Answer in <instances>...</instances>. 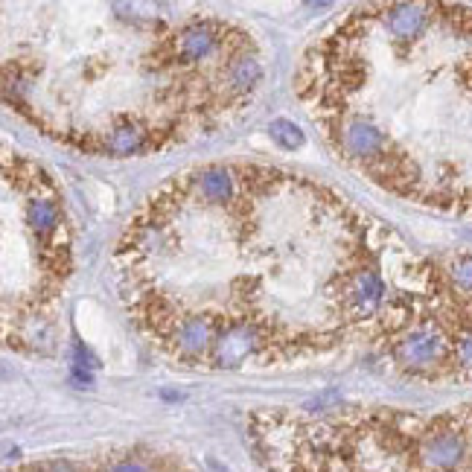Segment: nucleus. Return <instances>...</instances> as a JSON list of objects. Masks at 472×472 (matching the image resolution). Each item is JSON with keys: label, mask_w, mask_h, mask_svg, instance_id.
<instances>
[{"label": "nucleus", "mask_w": 472, "mask_h": 472, "mask_svg": "<svg viewBox=\"0 0 472 472\" xmlns=\"http://www.w3.org/2000/svg\"><path fill=\"white\" fill-rule=\"evenodd\" d=\"M271 341L274 336L266 324L251 318H230L225 321V327L213 341L210 362L216 367H240L251 356H260V353L271 350Z\"/></svg>", "instance_id": "1"}, {"label": "nucleus", "mask_w": 472, "mask_h": 472, "mask_svg": "<svg viewBox=\"0 0 472 472\" xmlns=\"http://www.w3.org/2000/svg\"><path fill=\"white\" fill-rule=\"evenodd\" d=\"M225 27L219 21H190L172 35L169 41V62L175 65H199L216 55L219 44L225 41Z\"/></svg>", "instance_id": "2"}, {"label": "nucleus", "mask_w": 472, "mask_h": 472, "mask_svg": "<svg viewBox=\"0 0 472 472\" xmlns=\"http://www.w3.org/2000/svg\"><path fill=\"white\" fill-rule=\"evenodd\" d=\"M382 303H385V280L373 266L356 268L344 280L341 309L347 312V318H370Z\"/></svg>", "instance_id": "3"}, {"label": "nucleus", "mask_w": 472, "mask_h": 472, "mask_svg": "<svg viewBox=\"0 0 472 472\" xmlns=\"http://www.w3.org/2000/svg\"><path fill=\"white\" fill-rule=\"evenodd\" d=\"M341 149L347 157H356V161H365L370 166L388 152V137L365 117H350L341 126Z\"/></svg>", "instance_id": "4"}, {"label": "nucleus", "mask_w": 472, "mask_h": 472, "mask_svg": "<svg viewBox=\"0 0 472 472\" xmlns=\"http://www.w3.org/2000/svg\"><path fill=\"white\" fill-rule=\"evenodd\" d=\"M219 329H222V321L213 318V315H187V318H181L172 329L175 350H178V356H184V359H199L213 350V341L219 336Z\"/></svg>", "instance_id": "5"}, {"label": "nucleus", "mask_w": 472, "mask_h": 472, "mask_svg": "<svg viewBox=\"0 0 472 472\" xmlns=\"http://www.w3.org/2000/svg\"><path fill=\"white\" fill-rule=\"evenodd\" d=\"M382 12H385L382 21L397 41L423 38L431 21H435V6L431 4H391V6H382Z\"/></svg>", "instance_id": "6"}, {"label": "nucleus", "mask_w": 472, "mask_h": 472, "mask_svg": "<svg viewBox=\"0 0 472 472\" xmlns=\"http://www.w3.org/2000/svg\"><path fill=\"white\" fill-rule=\"evenodd\" d=\"M233 175L236 172L230 166L213 164V166H204V169L195 172L192 187H195V192H199V199H204L210 204H225V202H233V195H236Z\"/></svg>", "instance_id": "7"}, {"label": "nucleus", "mask_w": 472, "mask_h": 472, "mask_svg": "<svg viewBox=\"0 0 472 472\" xmlns=\"http://www.w3.org/2000/svg\"><path fill=\"white\" fill-rule=\"evenodd\" d=\"M103 149L108 155H140L149 149V131L140 126V123H120L114 126L105 137Z\"/></svg>", "instance_id": "8"}, {"label": "nucleus", "mask_w": 472, "mask_h": 472, "mask_svg": "<svg viewBox=\"0 0 472 472\" xmlns=\"http://www.w3.org/2000/svg\"><path fill=\"white\" fill-rule=\"evenodd\" d=\"M260 79H263V67L260 62L254 55L242 53V55H236L233 62L228 65V82H230V91H251L254 85H260Z\"/></svg>", "instance_id": "9"}, {"label": "nucleus", "mask_w": 472, "mask_h": 472, "mask_svg": "<svg viewBox=\"0 0 472 472\" xmlns=\"http://www.w3.org/2000/svg\"><path fill=\"white\" fill-rule=\"evenodd\" d=\"M27 222L32 225V230L38 236H50L58 230V222H62V210L53 199H32L29 207H27Z\"/></svg>", "instance_id": "10"}, {"label": "nucleus", "mask_w": 472, "mask_h": 472, "mask_svg": "<svg viewBox=\"0 0 472 472\" xmlns=\"http://www.w3.org/2000/svg\"><path fill=\"white\" fill-rule=\"evenodd\" d=\"M446 277L461 294H469L472 298V254H461V257L452 260Z\"/></svg>", "instance_id": "11"}, {"label": "nucleus", "mask_w": 472, "mask_h": 472, "mask_svg": "<svg viewBox=\"0 0 472 472\" xmlns=\"http://www.w3.org/2000/svg\"><path fill=\"white\" fill-rule=\"evenodd\" d=\"M268 131H271V137H274V143L283 146V149H289V152L303 146V131L294 126L291 120H274Z\"/></svg>", "instance_id": "12"}, {"label": "nucleus", "mask_w": 472, "mask_h": 472, "mask_svg": "<svg viewBox=\"0 0 472 472\" xmlns=\"http://www.w3.org/2000/svg\"><path fill=\"white\" fill-rule=\"evenodd\" d=\"M103 472H155V469L140 458H117V461L105 464Z\"/></svg>", "instance_id": "13"}]
</instances>
